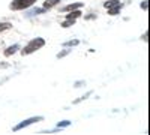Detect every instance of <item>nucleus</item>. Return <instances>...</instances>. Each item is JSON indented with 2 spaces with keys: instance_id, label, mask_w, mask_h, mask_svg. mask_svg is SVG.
<instances>
[{
  "instance_id": "1",
  "label": "nucleus",
  "mask_w": 150,
  "mask_h": 135,
  "mask_svg": "<svg viewBox=\"0 0 150 135\" xmlns=\"http://www.w3.org/2000/svg\"><path fill=\"white\" fill-rule=\"evenodd\" d=\"M44 44H45V41H44L42 38L32 39L26 47H24V50H23L21 53H23V56H24V54H32L33 51H36V50H39V48H42V47H44Z\"/></svg>"
},
{
  "instance_id": "2",
  "label": "nucleus",
  "mask_w": 150,
  "mask_h": 135,
  "mask_svg": "<svg viewBox=\"0 0 150 135\" xmlns=\"http://www.w3.org/2000/svg\"><path fill=\"white\" fill-rule=\"evenodd\" d=\"M36 0H14V2L11 3V9L14 11H21V9H27L30 8Z\"/></svg>"
},
{
  "instance_id": "3",
  "label": "nucleus",
  "mask_w": 150,
  "mask_h": 135,
  "mask_svg": "<svg viewBox=\"0 0 150 135\" xmlns=\"http://www.w3.org/2000/svg\"><path fill=\"white\" fill-rule=\"evenodd\" d=\"M105 8L108 9V12L111 15H117V12L122 8V3L119 0H110V2H105Z\"/></svg>"
},
{
  "instance_id": "4",
  "label": "nucleus",
  "mask_w": 150,
  "mask_h": 135,
  "mask_svg": "<svg viewBox=\"0 0 150 135\" xmlns=\"http://www.w3.org/2000/svg\"><path fill=\"white\" fill-rule=\"evenodd\" d=\"M41 120H42V117H32V119H27V120H24V122H21L20 125H17V126L14 128V131L17 132V131L23 129V128H26V126H29V125L35 123V122H41Z\"/></svg>"
},
{
  "instance_id": "5",
  "label": "nucleus",
  "mask_w": 150,
  "mask_h": 135,
  "mask_svg": "<svg viewBox=\"0 0 150 135\" xmlns=\"http://www.w3.org/2000/svg\"><path fill=\"white\" fill-rule=\"evenodd\" d=\"M80 15H81V12H80V11H72V14L68 15V21H72V23H74Z\"/></svg>"
},
{
  "instance_id": "6",
  "label": "nucleus",
  "mask_w": 150,
  "mask_h": 135,
  "mask_svg": "<svg viewBox=\"0 0 150 135\" xmlns=\"http://www.w3.org/2000/svg\"><path fill=\"white\" fill-rule=\"evenodd\" d=\"M59 2H60V0H47V2H45V5H44V8H45V9H50V8L56 6Z\"/></svg>"
},
{
  "instance_id": "7",
  "label": "nucleus",
  "mask_w": 150,
  "mask_h": 135,
  "mask_svg": "<svg viewBox=\"0 0 150 135\" xmlns=\"http://www.w3.org/2000/svg\"><path fill=\"white\" fill-rule=\"evenodd\" d=\"M81 6H83V3H72V5L65 6V8H63V11H74V9H78V8H81Z\"/></svg>"
},
{
  "instance_id": "8",
  "label": "nucleus",
  "mask_w": 150,
  "mask_h": 135,
  "mask_svg": "<svg viewBox=\"0 0 150 135\" xmlns=\"http://www.w3.org/2000/svg\"><path fill=\"white\" fill-rule=\"evenodd\" d=\"M17 50H18V45H12V47H9L8 50L5 51V56H11V54H14Z\"/></svg>"
},
{
  "instance_id": "9",
  "label": "nucleus",
  "mask_w": 150,
  "mask_h": 135,
  "mask_svg": "<svg viewBox=\"0 0 150 135\" xmlns=\"http://www.w3.org/2000/svg\"><path fill=\"white\" fill-rule=\"evenodd\" d=\"M11 26H12L11 23H0V32H5V30L11 29Z\"/></svg>"
},
{
  "instance_id": "10",
  "label": "nucleus",
  "mask_w": 150,
  "mask_h": 135,
  "mask_svg": "<svg viewBox=\"0 0 150 135\" xmlns=\"http://www.w3.org/2000/svg\"><path fill=\"white\" fill-rule=\"evenodd\" d=\"M66 126H69V122H68V120H65V122H62V123H59V128H66Z\"/></svg>"
},
{
  "instance_id": "11",
  "label": "nucleus",
  "mask_w": 150,
  "mask_h": 135,
  "mask_svg": "<svg viewBox=\"0 0 150 135\" xmlns=\"http://www.w3.org/2000/svg\"><path fill=\"white\" fill-rule=\"evenodd\" d=\"M77 44H78V41H69V42H66L65 45H66V47H69V45H77Z\"/></svg>"
},
{
  "instance_id": "12",
  "label": "nucleus",
  "mask_w": 150,
  "mask_h": 135,
  "mask_svg": "<svg viewBox=\"0 0 150 135\" xmlns=\"http://www.w3.org/2000/svg\"><path fill=\"white\" fill-rule=\"evenodd\" d=\"M141 8H143V9H147V2H143V3H141Z\"/></svg>"
}]
</instances>
